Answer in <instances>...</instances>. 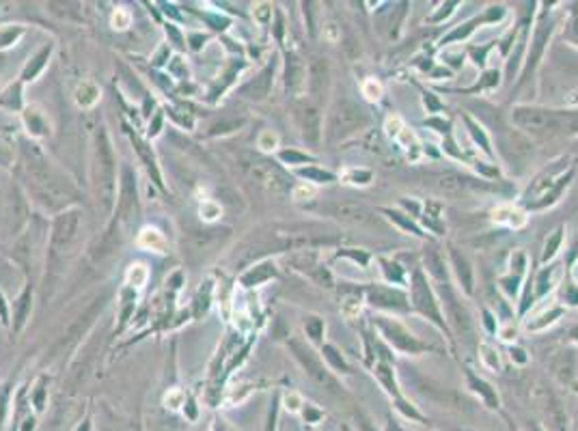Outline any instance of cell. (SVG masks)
<instances>
[{"mask_svg": "<svg viewBox=\"0 0 578 431\" xmlns=\"http://www.w3.org/2000/svg\"><path fill=\"white\" fill-rule=\"evenodd\" d=\"M451 259H453V266H455V272L462 280V285H464V289L471 294L473 292V274H471V268H469V261L464 256H462L455 248L451 250Z\"/></svg>", "mask_w": 578, "mask_h": 431, "instance_id": "44dd1931", "label": "cell"}, {"mask_svg": "<svg viewBox=\"0 0 578 431\" xmlns=\"http://www.w3.org/2000/svg\"><path fill=\"white\" fill-rule=\"evenodd\" d=\"M576 31H578V20H576Z\"/></svg>", "mask_w": 578, "mask_h": 431, "instance_id": "11a10c76", "label": "cell"}, {"mask_svg": "<svg viewBox=\"0 0 578 431\" xmlns=\"http://www.w3.org/2000/svg\"><path fill=\"white\" fill-rule=\"evenodd\" d=\"M244 175L248 179H253L257 186H262L264 190L272 192V194H285L292 188V177L287 172L276 166L274 162L259 158V156H244L240 162Z\"/></svg>", "mask_w": 578, "mask_h": 431, "instance_id": "6da1fadb", "label": "cell"}, {"mask_svg": "<svg viewBox=\"0 0 578 431\" xmlns=\"http://www.w3.org/2000/svg\"><path fill=\"white\" fill-rule=\"evenodd\" d=\"M425 264H427L429 272L436 276V280L447 282V274H445V268H443V259L438 256V252H434V250L425 252Z\"/></svg>", "mask_w": 578, "mask_h": 431, "instance_id": "d4e9b609", "label": "cell"}, {"mask_svg": "<svg viewBox=\"0 0 578 431\" xmlns=\"http://www.w3.org/2000/svg\"><path fill=\"white\" fill-rule=\"evenodd\" d=\"M5 412H7V388H0V427H3L5 420Z\"/></svg>", "mask_w": 578, "mask_h": 431, "instance_id": "60d3db41", "label": "cell"}, {"mask_svg": "<svg viewBox=\"0 0 578 431\" xmlns=\"http://www.w3.org/2000/svg\"><path fill=\"white\" fill-rule=\"evenodd\" d=\"M363 429H365V431H373V429H371V427H369L367 423H363Z\"/></svg>", "mask_w": 578, "mask_h": 431, "instance_id": "f5cc1de1", "label": "cell"}, {"mask_svg": "<svg viewBox=\"0 0 578 431\" xmlns=\"http://www.w3.org/2000/svg\"><path fill=\"white\" fill-rule=\"evenodd\" d=\"M144 278H147V270H144L142 266H132L130 272H128V280L134 282V285H142Z\"/></svg>", "mask_w": 578, "mask_h": 431, "instance_id": "1f68e13d", "label": "cell"}, {"mask_svg": "<svg viewBox=\"0 0 578 431\" xmlns=\"http://www.w3.org/2000/svg\"><path fill=\"white\" fill-rule=\"evenodd\" d=\"M350 179H354V184H367L371 179V172L369 170H354V172H350Z\"/></svg>", "mask_w": 578, "mask_h": 431, "instance_id": "f35d334b", "label": "cell"}, {"mask_svg": "<svg viewBox=\"0 0 578 431\" xmlns=\"http://www.w3.org/2000/svg\"><path fill=\"white\" fill-rule=\"evenodd\" d=\"M469 380H471V384L475 386V390L483 395V399L488 401V406H490V408H497V406H499V397L495 395V390L490 388V386H488L485 382L477 380V378L473 376V373H469Z\"/></svg>", "mask_w": 578, "mask_h": 431, "instance_id": "484cf974", "label": "cell"}, {"mask_svg": "<svg viewBox=\"0 0 578 431\" xmlns=\"http://www.w3.org/2000/svg\"><path fill=\"white\" fill-rule=\"evenodd\" d=\"M218 233L220 231H196L192 233V242L196 248H210L212 244L218 242Z\"/></svg>", "mask_w": 578, "mask_h": 431, "instance_id": "f1b7e54d", "label": "cell"}, {"mask_svg": "<svg viewBox=\"0 0 578 431\" xmlns=\"http://www.w3.org/2000/svg\"><path fill=\"white\" fill-rule=\"evenodd\" d=\"M28 308H31V294H24L22 298H20V310H18V328L24 324V320H26V315H28Z\"/></svg>", "mask_w": 578, "mask_h": 431, "instance_id": "4dcf8cb0", "label": "cell"}, {"mask_svg": "<svg viewBox=\"0 0 578 431\" xmlns=\"http://www.w3.org/2000/svg\"><path fill=\"white\" fill-rule=\"evenodd\" d=\"M272 276H274V266L264 264V266H257L255 270H250L248 274H244L242 282H244L246 287H253V285H259V282H264V280H268V278H272Z\"/></svg>", "mask_w": 578, "mask_h": 431, "instance_id": "603a6c76", "label": "cell"}, {"mask_svg": "<svg viewBox=\"0 0 578 431\" xmlns=\"http://www.w3.org/2000/svg\"><path fill=\"white\" fill-rule=\"evenodd\" d=\"M365 112L352 104V102H339L330 114V123H328V136L330 140H341L345 136L354 134L356 130H361L365 125Z\"/></svg>", "mask_w": 578, "mask_h": 431, "instance_id": "277c9868", "label": "cell"}, {"mask_svg": "<svg viewBox=\"0 0 578 431\" xmlns=\"http://www.w3.org/2000/svg\"><path fill=\"white\" fill-rule=\"evenodd\" d=\"M309 84H311V93L315 97H320L324 93V89L328 86V63L322 61V59H315L311 63V78H309Z\"/></svg>", "mask_w": 578, "mask_h": 431, "instance_id": "ac0fdd59", "label": "cell"}, {"mask_svg": "<svg viewBox=\"0 0 578 431\" xmlns=\"http://www.w3.org/2000/svg\"><path fill=\"white\" fill-rule=\"evenodd\" d=\"M457 431H473V429H457Z\"/></svg>", "mask_w": 578, "mask_h": 431, "instance_id": "db71d44e", "label": "cell"}, {"mask_svg": "<svg viewBox=\"0 0 578 431\" xmlns=\"http://www.w3.org/2000/svg\"><path fill=\"white\" fill-rule=\"evenodd\" d=\"M78 431H91V429H89V425H84V427H80Z\"/></svg>", "mask_w": 578, "mask_h": 431, "instance_id": "816d5d0a", "label": "cell"}, {"mask_svg": "<svg viewBox=\"0 0 578 431\" xmlns=\"http://www.w3.org/2000/svg\"><path fill=\"white\" fill-rule=\"evenodd\" d=\"M369 302L378 308H391V310H406L408 302L401 292L389 289V287H373L369 289Z\"/></svg>", "mask_w": 578, "mask_h": 431, "instance_id": "7c38bea8", "label": "cell"}, {"mask_svg": "<svg viewBox=\"0 0 578 431\" xmlns=\"http://www.w3.org/2000/svg\"><path fill=\"white\" fill-rule=\"evenodd\" d=\"M511 119L518 128L546 134V132H559V112L537 108V106H518L511 112Z\"/></svg>", "mask_w": 578, "mask_h": 431, "instance_id": "7a4b0ae2", "label": "cell"}, {"mask_svg": "<svg viewBox=\"0 0 578 431\" xmlns=\"http://www.w3.org/2000/svg\"><path fill=\"white\" fill-rule=\"evenodd\" d=\"M304 78H307V69H304L302 61L298 59L296 54H289L287 56V86L292 91H298L302 86V82H304Z\"/></svg>", "mask_w": 578, "mask_h": 431, "instance_id": "d6986e66", "label": "cell"}, {"mask_svg": "<svg viewBox=\"0 0 578 431\" xmlns=\"http://www.w3.org/2000/svg\"><path fill=\"white\" fill-rule=\"evenodd\" d=\"M300 128H302V134L307 140L311 142H317L320 140V130H322V123H320V112L315 108L307 106L300 110Z\"/></svg>", "mask_w": 578, "mask_h": 431, "instance_id": "9a60e30c", "label": "cell"}, {"mask_svg": "<svg viewBox=\"0 0 578 431\" xmlns=\"http://www.w3.org/2000/svg\"><path fill=\"white\" fill-rule=\"evenodd\" d=\"M553 371H555V378L561 382V384H570L576 376V358L572 352H561L555 362H553Z\"/></svg>", "mask_w": 578, "mask_h": 431, "instance_id": "e0dca14e", "label": "cell"}, {"mask_svg": "<svg viewBox=\"0 0 578 431\" xmlns=\"http://www.w3.org/2000/svg\"><path fill=\"white\" fill-rule=\"evenodd\" d=\"M138 244L142 248H152V250H162L164 248V238L156 231V228H144L138 238Z\"/></svg>", "mask_w": 578, "mask_h": 431, "instance_id": "cb8c5ba5", "label": "cell"}, {"mask_svg": "<svg viewBox=\"0 0 578 431\" xmlns=\"http://www.w3.org/2000/svg\"><path fill=\"white\" fill-rule=\"evenodd\" d=\"M302 175L313 179V182H332L335 177L330 172H324V170H317V168H309V170H302Z\"/></svg>", "mask_w": 578, "mask_h": 431, "instance_id": "d6a6232c", "label": "cell"}, {"mask_svg": "<svg viewBox=\"0 0 578 431\" xmlns=\"http://www.w3.org/2000/svg\"><path fill=\"white\" fill-rule=\"evenodd\" d=\"M259 145H262L264 149H274V145H276V136L270 134V132H266V134L262 136V140H259Z\"/></svg>", "mask_w": 578, "mask_h": 431, "instance_id": "b9f144b4", "label": "cell"}, {"mask_svg": "<svg viewBox=\"0 0 578 431\" xmlns=\"http://www.w3.org/2000/svg\"><path fill=\"white\" fill-rule=\"evenodd\" d=\"M128 22H130V15H128V13H123V11H117V13H114V18H112V24H114V26H119V28H126V26H128Z\"/></svg>", "mask_w": 578, "mask_h": 431, "instance_id": "7bdbcfd3", "label": "cell"}, {"mask_svg": "<svg viewBox=\"0 0 578 431\" xmlns=\"http://www.w3.org/2000/svg\"><path fill=\"white\" fill-rule=\"evenodd\" d=\"M436 186H438L443 192L455 194V192H462V190L469 188V186H473V184H471V179L459 177V175H441L438 182H436Z\"/></svg>", "mask_w": 578, "mask_h": 431, "instance_id": "7402d4cb", "label": "cell"}, {"mask_svg": "<svg viewBox=\"0 0 578 431\" xmlns=\"http://www.w3.org/2000/svg\"><path fill=\"white\" fill-rule=\"evenodd\" d=\"M307 330H309V332H311V336L317 341V338L322 336V322H320V320H313V322H309V324H307Z\"/></svg>", "mask_w": 578, "mask_h": 431, "instance_id": "ab89813d", "label": "cell"}, {"mask_svg": "<svg viewBox=\"0 0 578 431\" xmlns=\"http://www.w3.org/2000/svg\"><path fill=\"white\" fill-rule=\"evenodd\" d=\"M559 242H561V231H557L555 235H553V240L546 244V252H544V259H551L555 252H557V246H559Z\"/></svg>", "mask_w": 578, "mask_h": 431, "instance_id": "d590c367", "label": "cell"}, {"mask_svg": "<svg viewBox=\"0 0 578 431\" xmlns=\"http://www.w3.org/2000/svg\"><path fill=\"white\" fill-rule=\"evenodd\" d=\"M544 399H546L544 401V412H546L548 427H551V431H565L567 429V418H565V412L559 406V401L551 392H546Z\"/></svg>", "mask_w": 578, "mask_h": 431, "instance_id": "4fadbf2b", "label": "cell"}, {"mask_svg": "<svg viewBox=\"0 0 578 431\" xmlns=\"http://www.w3.org/2000/svg\"><path fill=\"white\" fill-rule=\"evenodd\" d=\"M242 125V121H229V123H218L212 128V134H218V132H231V130H238Z\"/></svg>", "mask_w": 578, "mask_h": 431, "instance_id": "8d00e7d4", "label": "cell"}, {"mask_svg": "<svg viewBox=\"0 0 578 431\" xmlns=\"http://www.w3.org/2000/svg\"><path fill=\"white\" fill-rule=\"evenodd\" d=\"M98 192L104 203V210L108 212L114 192V156L104 132H100L98 136Z\"/></svg>", "mask_w": 578, "mask_h": 431, "instance_id": "3957f363", "label": "cell"}, {"mask_svg": "<svg viewBox=\"0 0 578 431\" xmlns=\"http://www.w3.org/2000/svg\"><path fill=\"white\" fill-rule=\"evenodd\" d=\"M387 431H403V429H401L397 423H393V420H391V423H389V427H387Z\"/></svg>", "mask_w": 578, "mask_h": 431, "instance_id": "c3c4849f", "label": "cell"}, {"mask_svg": "<svg viewBox=\"0 0 578 431\" xmlns=\"http://www.w3.org/2000/svg\"><path fill=\"white\" fill-rule=\"evenodd\" d=\"M201 214H203L208 220H212V218H216V216H218V207H214V205L206 203L203 207H201Z\"/></svg>", "mask_w": 578, "mask_h": 431, "instance_id": "bcb514c9", "label": "cell"}, {"mask_svg": "<svg viewBox=\"0 0 578 431\" xmlns=\"http://www.w3.org/2000/svg\"><path fill=\"white\" fill-rule=\"evenodd\" d=\"M363 91H365V95H367L369 100H378V97H380V84L375 82V80H367V82L363 84Z\"/></svg>", "mask_w": 578, "mask_h": 431, "instance_id": "e575fe53", "label": "cell"}, {"mask_svg": "<svg viewBox=\"0 0 578 431\" xmlns=\"http://www.w3.org/2000/svg\"><path fill=\"white\" fill-rule=\"evenodd\" d=\"M330 216H335L337 220L350 224V226H358V228H367V231H382V222L375 216L369 207L361 205V203H352V200H341V203H335L328 207Z\"/></svg>", "mask_w": 578, "mask_h": 431, "instance_id": "5b68a950", "label": "cell"}, {"mask_svg": "<svg viewBox=\"0 0 578 431\" xmlns=\"http://www.w3.org/2000/svg\"><path fill=\"white\" fill-rule=\"evenodd\" d=\"M391 216H393V218H395V220H397V222H399L401 226H406V228H408V231H412V233H417V235H423V233L419 231V226H415V224H412L410 220H403V218H401V214H397V212H393Z\"/></svg>", "mask_w": 578, "mask_h": 431, "instance_id": "74e56055", "label": "cell"}, {"mask_svg": "<svg viewBox=\"0 0 578 431\" xmlns=\"http://www.w3.org/2000/svg\"><path fill=\"white\" fill-rule=\"evenodd\" d=\"M272 74H274V69H272V67L264 69V71L259 74L253 82H248V84L244 86V95H246V97H250V100H264V97L270 93Z\"/></svg>", "mask_w": 578, "mask_h": 431, "instance_id": "2e32d148", "label": "cell"}, {"mask_svg": "<svg viewBox=\"0 0 578 431\" xmlns=\"http://www.w3.org/2000/svg\"><path fill=\"white\" fill-rule=\"evenodd\" d=\"M255 15L262 20V22H268V18H270V11H268V5H262L259 7L257 11H255Z\"/></svg>", "mask_w": 578, "mask_h": 431, "instance_id": "7dc6e473", "label": "cell"}, {"mask_svg": "<svg viewBox=\"0 0 578 431\" xmlns=\"http://www.w3.org/2000/svg\"><path fill=\"white\" fill-rule=\"evenodd\" d=\"M378 324H380L384 336L395 345L397 350L406 352V354H417V352L423 350V343L417 341V338H415L406 328H403V326H399V324H395V322H387V320H380Z\"/></svg>", "mask_w": 578, "mask_h": 431, "instance_id": "30bf717a", "label": "cell"}, {"mask_svg": "<svg viewBox=\"0 0 578 431\" xmlns=\"http://www.w3.org/2000/svg\"><path fill=\"white\" fill-rule=\"evenodd\" d=\"M294 352H296V356H298V360L304 364V369L309 371V376L317 382V384H322V386H328L330 390H335L337 388V384H335V380L328 376L326 373V369L320 364V360H317L309 350H302L298 343H294Z\"/></svg>", "mask_w": 578, "mask_h": 431, "instance_id": "8fae6325", "label": "cell"}, {"mask_svg": "<svg viewBox=\"0 0 578 431\" xmlns=\"http://www.w3.org/2000/svg\"><path fill=\"white\" fill-rule=\"evenodd\" d=\"M119 210L123 216H134L136 212V186L132 179V170L123 168V184H121V203Z\"/></svg>", "mask_w": 578, "mask_h": 431, "instance_id": "5bb4252c", "label": "cell"}, {"mask_svg": "<svg viewBox=\"0 0 578 431\" xmlns=\"http://www.w3.org/2000/svg\"><path fill=\"white\" fill-rule=\"evenodd\" d=\"M483 352H485V354H483V360L488 362V367L497 369V367H499V358H492V354H495V352L490 350V348H483Z\"/></svg>", "mask_w": 578, "mask_h": 431, "instance_id": "f6af8a7d", "label": "cell"}, {"mask_svg": "<svg viewBox=\"0 0 578 431\" xmlns=\"http://www.w3.org/2000/svg\"><path fill=\"white\" fill-rule=\"evenodd\" d=\"M106 298H108V296L104 294L102 298L93 300L89 306L84 308V313H82L80 317L67 328V332L63 334V338L59 341V345H56V352H59V350H69L72 345H76V343L80 341V336H82L86 330H89V326L95 322V317L102 313V308H104V304H106Z\"/></svg>", "mask_w": 578, "mask_h": 431, "instance_id": "ba28073f", "label": "cell"}, {"mask_svg": "<svg viewBox=\"0 0 578 431\" xmlns=\"http://www.w3.org/2000/svg\"><path fill=\"white\" fill-rule=\"evenodd\" d=\"M441 289H443V294L447 296V310H449L451 326L455 328V332H457L462 338L469 341V343H473L475 332H473V322H471L469 310L455 300V296H453V292H451V287H449L447 282H441Z\"/></svg>", "mask_w": 578, "mask_h": 431, "instance_id": "9c48e42d", "label": "cell"}, {"mask_svg": "<svg viewBox=\"0 0 578 431\" xmlns=\"http://www.w3.org/2000/svg\"><path fill=\"white\" fill-rule=\"evenodd\" d=\"M548 35H551V24L542 22V24L537 26V33H535V41H533V50H531V56H529V65H527V69H533V67H535L537 59H539L542 52H544V43L548 41Z\"/></svg>", "mask_w": 578, "mask_h": 431, "instance_id": "ffe728a7", "label": "cell"}, {"mask_svg": "<svg viewBox=\"0 0 578 431\" xmlns=\"http://www.w3.org/2000/svg\"><path fill=\"white\" fill-rule=\"evenodd\" d=\"M0 315H3V317H7V310H5V306H3V298H0Z\"/></svg>", "mask_w": 578, "mask_h": 431, "instance_id": "f907efd6", "label": "cell"}, {"mask_svg": "<svg viewBox=\"0 0 578 431\" xmlns=\"http://www.w3.org/2000/svg\"><path fill=\"white\" fill-rule=\"evenodd\" d=\"M98 89L93 84H82L78 89V104L80 106H93L98 102Z\"/></svg>", "mask_w": 578, "mask_h": 431, "instance_id": "83f0119b", "label": "cell"}, {"mask_svg": "<svg viewBox=\"0 0 578 431\" xmlns=\"http://www.w3.org/2000/svg\"><path fill=\"white\" fill-rule=\"evenodd\" d=\"M78 226H80V212H63L61 216H56L54 226H52V252L59 254L67 250L76 238H78Z\"/></svg>", "mask_w": 578, "mask_h": 431, "instance_id": "52a82bcc", "label": "cell"}, {"mask_svg": "<svg viewBox=\"0 0 578 431\" xmlns=\"http://www.w3.org/2000/svg\"><path fill=\"white\" fill-rule=\"evenodd\" d=\"M559 132L578 134V110L559 112Z\"/></svg>", "mask_w": 578, "mask_h": 431, "instance_id": "4316f807", "label": "cell"}, {"mask_svg": "<svg viewBox=\"0 0 578 431\" xmlns=\"http://www.w3.org/2000/svg\"><path fill=\"white\" fill-rule=\"evenodd\" d=\"M324 352H326V356L332 360V364L337 367V369H345V362H343V358H339L337 356V352L332 350V348H324Z\"/></svg>", "mask_w": 578, "mask_h": 431, "instance_id": "ee69618b", "label": "cell"}, {"mask_svg": "<svg viewBox=\"0 0 578 431\" xmlns=\"http://www.w3.org/2000/svg\"><path fill=\"white\" fill-rule=\"evenodd\" d=\"M412 304H415V308L421 315H425L427 320H431L436 326L445 328L441 308L436 304V298H434V294L429 289L427 278L423 276V272H415V278H412Z\"/></svg>", "mask_w": 578, "mask_h": 431, "instance_id": "8992f818", "label": "cell"}, {"mask_svg": "<svg viewBox=\"0 0 578 431\" xmlns=\"http://www.w3.org/2000/svg\"><path fill=\"white\" fill-rule=\"evenodd\" d=\"M378 376H380V380L384 382V386H387V390L391 392V395H397V386H395V380H393V373L389 371V367H378Z\"/></svg>", "mask_w": 578, "mask_h": 431, "instance_id": "f546056e", "label": "cell"}, {"mask_svg": "<svg viewBox=\"0 0 578 431\" xmlns=\"http://www.w3.org/2000/svg\"><path fill=\"white\" fill-rule=\"evenodd\" d=\"M567 69L572 71V76H576V78H578V63H576V65H570Z\"/></svg>", "mask_w": 578, "mask_h": 431, "instance_id": "681fc988", "label": "cell"}, {"mask_svg": "<svg viewBox=\"0 0 578 431\" xmlns=\"http://www.w3.org/2000/svg\"><path fill=\"white\" fill-rule=\"evenodd\" d=\"M48 54H50V50H43L37 59H35V63H33V67H28L26 71H24V78H33L39 69H41V65H43V61L48 59Z\"/></svg>", "mask_w": 578, "mask_h": 431, "instance_id": "836d02e7", "label": "cell"}]
</instances>
